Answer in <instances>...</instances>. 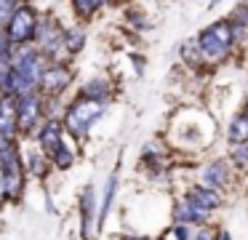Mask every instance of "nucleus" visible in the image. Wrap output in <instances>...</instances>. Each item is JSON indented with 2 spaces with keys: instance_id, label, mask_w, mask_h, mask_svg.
Here are the masks:
<instances>
[{
  "instance_id": "nucleus-1",
  "label": "nucleus",
  "mask_w": 248,
  "mask_h": 240,
  "mask_svg": "<svg viewBox=\"0 0 248 240\" xmlns=\"http://www.w3.org/2000/svg\"><path fill=\"white\" fill-rule=\"evenodd\" d=\"M232 46H235V40H232V21L230 19H221L216 24L205 27L198 37V51L208 62H221L224 56H230Z\"/></svg>"
},
{
  "instance_id": "nucleus-2",
  "label": "nucleus",
  "mask_w": 248,
  "mask_h": 240,
  "mask_svg": "<svg viewBox=\"0 0 248 240\" xmlns=\"http://www.w3.org/2000/svg\"><path fill=\"white\" fill-rule=\"evenodd\" d=\"M104 107L107 104H96V101H88V99H75L70 107H67V112H64V126H67V131L72 133V136H78V139H83L88 131H91V126L102 117V112H104Z\"/></svg>"
},
{
  "instance_id": "nucleus-3",
  "label": "nucleus",
  "mask_w": 248,
  "mask_h": 240,
  "mask_svg": "<svg viewBox=\"0 0 248 240\" xmlns=\"http://www.w3.org/2000/svg\"><path fill=\"white\" fill-rule=\"evenodd\" d=\"M38 14H35L32 5H16V11L11 14L6 24V35H8V43L11 46H30L35 40V32H38Z\"/></svg>"
},
{
  "instance_id": "nucleus-4",
  "label": "nucleus",
  "mask_w": 248,
  "mask_h": 240,
  "mask_svg": "<svg viewBox=\"0 0 248 240\" xmlns=\"http://www.w3.org/2000/svg\"><path fill=\"white\" fill-rule=\"evenodd\" d=\"M16 101V128L19 131H32L35 126L43 123V94L32 91L24 96H14Z\"/></svg>"
},
{
  "instance_id": "nucleus-5",
  "label": "nucleus",
  "mask_w": 248,
  "mask_h": 240,
  "mask_svg": "<svg viewBox=\"0 0 248 240\" xmlns=\"http://www.w3.org/2000/svg\"><path fill=\"white\" fill-rule=\"evenodd\" d=\"M72 80V72L64 67V64H48V67L43 69V75H40V85L38 91L46 96H59L62 91L70 85Z\"/></svg>"
},
{
  "instance_id": "nucleus-6",
  "label": "nucleus",
  "mask_w": 248,
  "mask_h": 240,
  "mask_svg": "<svg viewBox=\"0 0 248 240\" xmlns=\"http://www.w3.org/2000/svg\"><path fill=\"white\" fill-rule=\"evenodd\" d=\"M187 203H192L195 208L211 213V211H216V208L221 206V195L216 190H211V187L195 184V187H189V190H187Z\"/></svg>"
},
{
  "instance_id": "nucleus-7",
  "label": "nucleus",
  "mask_w": 248,
  "mask_h": 240,
  "mask_svg": "<svg viewBox=\"0 0 248 240\" xmlns=\"http://www.w3.org/2000/svg\"><path fill=\"white\" fill-rule=\"evenodd\" d=\"M38 142H40V149H43L46 155H51L62 142H64V133H62V123H59V120H54V117H51V120H46V123H40Z\"/></svg>"
},
{
  "instance_id": "nucleus-8",
  "label": "nucleus",
  "mask_w": 248,
  "mask_h": 240,
  "mask_svg": "<svg viewBox=\"0 0 248 240\" xmlns=\"http://www.w3.org/2000/svg\"><path fill=\"white\" fill-rule=\"evenodd\" d=\"M16 131V101L14 96H0V133L14 139Z\"/></svg>"
},
{
  "instance_id": "nucleus-9",
  "label": "nucleus",
  "mask_w": 248,
  "mask_h": 240,
  "mask_svg": "<svg viewBox=\"0 0 248 240\" xmlns=\"http://www.w3.org/2000/svg\"><path fill=\"white\" fill-rule=\"evenodd\" d=\"M173 219H176V224H189V227H200V224L208 222V213L200 211V208H195L192 203L182 200L173 206Z\"/></svg>"
},
{
  "instance_id": "nucleus-10",
  "label": "nucleus",
  "mask_w": 248,
  "mask_h": 240,
  "mask_svg": "<svg viewBox=\"0 0 248 240\" xmlns=\"http://www.w3.org/2000/svg\"><path fill=\"white\" fill-rule=\"evenodd\" d=\"M227 176H230V168H227L224 160H214L203 168V187H211V190L219 192L221 187L227 184Z\"/></svg>"
},
{
  "instance_id": "nucleus-11",
  "label": "nucleus",
  "mask_w": 248,
  "mask_h": 240,
  "mask_svg": "<svg viewBox=\"0 0 248 240\" xmlns=\"http://www.w3.org/2000/svg\"><path fill=\"white\" fill-rule=\"evenodd\" d=\"M80 235L88 240V235H91L93 229V208H96V203H93V187H86V192H83V203H80Z\"/></svg>"
},
{
  "instance_id": "nucleus-12",
  "label": "nucleus",
  "mask_w": 248,
  "mask_h": 240,
  "mask_svg": "<svg viewBox=\"0 0 248 240\" xmlns=\"http://www.w3.org/2000/svg\"><path fill=\"white\" fill-rule=\"evenodd\" d=\"M80 96H83V99H88V101H96V104H107V101H109L107 80H91V83H86V85H83V91H80Z\"/></svg>"
},
{
  "instance_id": "nucleus-13",
  "label": "nucleus",
  "mask_w": 248,
  "mask_h": 240,
  "mask_svg": "<svg viewBox=\"0 0 248 240\" xmlns=\"http://www.w3.org/2000/svg\"><path fill=\"white\" fill-rule=\"evenodd\" d=\"M230 144L232 147H246L248 144V115L240 112V115L232 120L230 126Z\"/></svg>"
},
{
  "instance_id": "nucleus-14",
  "label": "nucleus",
  "mask_w": 248,
  "mask_h": 240,
  "mask_svg": "<svg viewBox=\"0 0 248 240\" xmlns=\"http://www.w3.org/2000/svg\"><path fill=\"white\" fill-rule=\"evenodd\" d=\"M86 46V32L83 30H64V51L67 53H78Z\"/></svg>"
},
{
  "instance_id": "nucleus-15",
  "label": "nucleus",
  "mask_w": 248,
  "mask_h": 240,
  "mask_svg": "<svg viewBox=\"0 0 248 240\" xmlns=\"http://www.w3.org/2000/svg\"><path fill=\"white\" fill-rule=\"evenodd\" d=\"M51 160H54L56 168H70V165L75 163V155H72V149L67 147V142H62L59 147L51 152Z\"/></svg>"
},
{
  "instance_id": "nucleus-16",
  "label": "nucleus",
  "mask_w": 248,
  "mask_h": 240,
  "mask_svg": "<svg viewBox=\"0 0 248 240\" xmlns=\"http://www.w3.org/2000/svg\"><path fill=\"white\" fill-rule=\"evenodd\" d=\"M115 190H118V179H115V176H109V179H107V187H104V200H102V213H99V224L104 222V216H107L109 208H112Z\"/></svg>"
},
{
  "instance_id": "nucleus-17",
  "label": "nucleus",
  "mask_w": 248,
  "mask_h": 240,
  "mask_svg": "<svg viewBox=\"0 0 248 240\" xmlns=\"http://www.w3.org/2000/svg\"><path fill=\"white\" fill-rule=\"evenodd\" d=\"M107 0H72V8L78 16H93Z\"/></svg>"
},
{
  "instance_id": "nucleus-18",
  "label": "nucleus",
  "mask_w": 248,
  "mask_h": 240,
  "mask_svg": "<svg viewBox=\"0 0 248 240\" xmlns=\"http://www.w3.org/2000/svg\"><path fill=\"white\" fill-rule=\"evenodd\" d=\"M182 53H184V62L192 64V67H198L200 59H203V56H200V51H198V46H192V43H184V46H182Z\"/></svg>"
},
{
  "instance_id": "nucleus-19",
  "label": "nucleus",
  "mask_w": 248,
  "mask_h": 240,
  "mask_svg": "<svg viewBox=\"0 0 248 240\" xmlns=\"http://www.w3.org/2000/svg\"><path fill=\"white\" fill-rule=\"evenodd\" d=\"M16 0H0V27H6L8 19H11V14L16 11Z\"/></svg>"
},
{
  "instance_id": "nucleus-20",
  "label": "nucleus",
  "mask_w": 248,
  "mask_h": 240,
  "mask_svg": "<svg viewBox=\"0 0 248 240\" xmlns=\"http://www.w3.org/2000/svg\"><path fill=\"white\" fill-rule=\"evenodd\" d=\"M232 163L240 165V168H248V144L246 147H232Z\"/></svg>"
},
{
  "instance_id": "nucleus-21",
  "label": "nucleus",
  "mask_w": 248,
  "mask_h": 240,
  "mask_svg": "<svg viewBox=\"0 0 248 240\" xmlns=\"http://www.w3.org/2000/svg\"><path fill=\"white\" fill-rule=\"evenodd\" d=\"M11 51V43H8V35H6V27H0V56Z\"/></svg>"
},
{
  "instance_id": "nucleus-22",
  "label": "nucleus",
  "mask_w": 248,
  "mask_h": 240,
  "mask_svg": "<svg viewBox=\"0 0 248 240\" xmlns=\"http://www.w3.org/2000/svg\"><path fill=\"white\" fill-rule=\"evenodd\" d=\"M195 240H216V235L211 232V229H200L198 238H195Z\"/></svg>"
},
{
  "instance_id": "nucleus-23",
  "label": "nucleus",
  "mask_w": 248,
  "mask_h": 240,
  "mask_svg": "<svg viewBox=\"0 0 248 240\" xmlns=\"http://www.w3.org/2000/svg\"><path fill=\"white\" fill-rule=\"evenodd\" d=\"M0 200H6V176L0 171Z\"/></svg>"
},
{
  "instance_id": "nucleus-24",
  "label": "nucleus",
  "mask_w": 248,
  "mask_h": 240,
  "mask_svg": "<svg viewBox=\"0 0 248 240\" xmlns=\"http://www.w3.org/2000/svg\"><path fill=\"white\" fill-rule=\"evenodd\" d=\"M125 240H150L147 235H131V238H125Z\"/></svg>"
}]
</instances>
